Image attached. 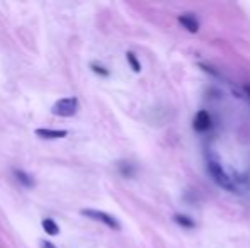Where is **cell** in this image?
Masks as SVG:
<instances>
[{"label":"cell","mask_w":250,"mask_h":248,"mask_svg":"<svg viewBox=\"0 0 250 248\" xmlns=\"http://www.w3.org/2000/svg\"><path fill=\"white\" fill-rule=\"evenodd\" d=\"M16 179L19 180L24 187H34V179L29 173L22 172V170H16Z\"/></svg>","instance_id":"ba28073f"},{"label":"cell","mask_w":250,"mask_h":248,"mask_svg":"<svg viewBox=\"0 0 250 248\" xmlns=\"http://www.w3.org/2000/svg\"><path fill=\"white\" fill-rule=\"evenodd\" d=\"M43 229L48 233V235H58L60 233V228H58V225H56V221H53L51 218H46V219H43Z\"/></svg>","instance_id":"9c48e42d"},{"label":"cell","mask_w":250,"mask_h":248,"mask_svg":"<svg viewBox=\"0 0 250 248\" xmlns=\"http://www.w3.org/2000/svg\"><path fill=\"white\" fill-rule=\"evenodd\" d=\"M41 245H43V248H56L51 242H46V240H44V242H41Z\"/></svg>","instance_id":"4fadbf2b"},{"label":"cell","mask_w":250,"mask_h":248,"mask_svg":"<svg viewBox=\"0 0 250 248\" xmlns=\"http://www.w3.org/2000/svg\"><path fill=\"white\" fill-rule=\"evenodd\" d=\"M179 22L189 31V33H198L199 31V20L192 14H182L179 16Z\"/></svg>","instance_id":"5b68a950"},{"label":"cell","mask_w":250,"mask_h":248,"mask_svg":"<svg viewBox=\"0 0 250 248\" xmlns=\"http://www.w3.org/2000/svg\"><path fill=\"white\" fill-rule=\"evenodd\" d=\"M36 136H40V138H44V139H60V138H65L66 131H63V129H46V128H41V129H36Z\"/></svg>","instance_id":"8992f818"},{"label":"cell","mask_w":250,"mask_h":248,"mask_svg":"<svg viewBox=\"0 0 250 248\" xmlns=\"http://www.w3.org/2000/svg\"><path fill=\"white\" fill-rule=\"evenodd\" d=\"M245 92H247L249 97H250V85H245Z\"/></svg>","instance_id":"5bb4252c"},{"label":"cell","mask_w":250,"mask_h":248,"mask_svg":"<svg viewBox=\"0 0 250 248\" xmlns=\"http://www.w3.org/2000/svg\"><path fill=\"white\" fill-rule=\"evenodd\" d=\"M126 60H128L129 66H131V68H133V72L138 73L140 70H142V65H140V61H138V58H136V55H135V53H131V51H128V53H126Z\"/></svg>","instance_id":"30bf717a"},{"label":"cell","mask_w":250,"mask_h":248,"mask_svg":"<svg viewBox=\"0 0 250 248\" xmlns=\"http://www.w3.org/2000/svg\"><path fill=\"white\" fill-rule=\"evenodd\" d=\"M90 68H92V72H96L97 75H101V76H107L109 75V70H105L104 66L99 65V63H92V65H90Z\"/></svg>","instance_id":"7c38bea8"},{"label":"cell","mask_w":250,"mask_h":248,"mask_svg":"<svg viewBox=\"0 0 250 248\" xmlns=\"http://www.w3.org/2000/svg\"><path fill=\"white\" fill-rule=\"evenodd\" d=\"M208 172H209V175L213 177V180L221 189H227V191H230V192L237 191V187H235V184H233V179L225 172L221 163L218 162L214 156H209V158H208Z\"/></svg>","instance_id":"6da1fadb"},{"label":"cell","mask_w":250,"mask_h":248,"mask_svg":"<svg viewBox=\"0 0 250 248\" xmlns=\"http://www.w3.org/2000/svg\"><path fill=\"white\" fill-rule=\"evenodd\" d=\"M119 172H121L125 177H133V173H135V167L128 162H121L119 163Z\"/></svg>","instance_id":"8fae6325"},{"label":"cell","mask_w":250,"mask_h":248,"mask_svg":"<svg viewBox=\"0 0 250 248\" xmlns=\"http://www.w3.org/2000/svg\"><path fill=\"white\" fill-rule=\"evenodd\" d=\"M79 111V99L77 97H65L53 104L51 113L58 117H72Z\"/></svg>","instance_id":"7a4b0ae2"},{"label":"cell","mask_w":250,"mask_h":248,"mask_svg":"<svg viewBox=\"0 0 250 248\" xmlns=\"http://www.w3.org/2000/svg\"><path fill=\"white\" fill-rule=\"evenodd\" d=\"M213 126V121H211V116L208 111H199L194 117V123H192V128L196 129L198 133H206L211 129Z\"/></svg>","instance_id":"277c9868"},{"label":"cell","mask_w":250,"mask_h":248,"mask_svg":"<svg viewBox=\"0 0 250 248\" xmlns=\"http://www.w3.org/2000/svg\"><path fill=\"white\" fill-rule=\"evenodd\" d=\"M174 221L177 223L179 226H184V228H194V226H196L194 219H192L191 216H188V214H175Z\"/></svg>","instance_id":"52a82bcc"},{"label":"cell","mask_w":250,"mask_h":248,"mask_svg":"<svg viewBox=\"0 0 250 248\" xmlns=\"http://www.w3.org/2000/svg\"><path fill=\"white\" fill-rule=\"evenodd\" d=\"M82 214L87 216V218H90V219H94V221L102 223V225H105L107 228H111V229H119V228H121V225H119L118 219H116L114 216L104 212V211H97V209H83Z\"/></svg>","instance_id":"3957f363"}]
</instances>
